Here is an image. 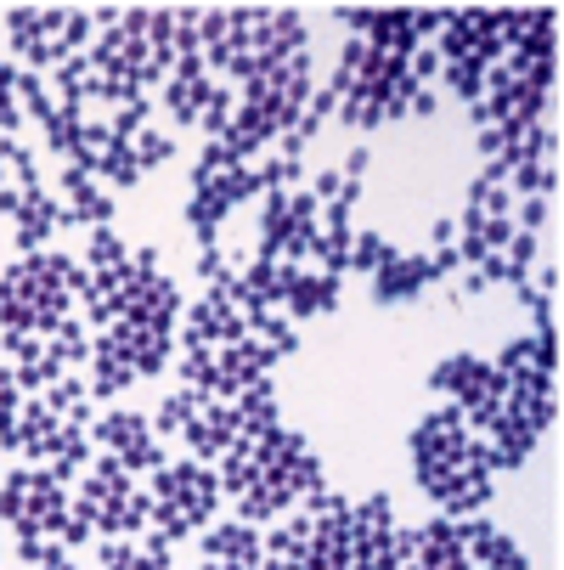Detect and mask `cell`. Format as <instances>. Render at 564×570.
<instances>
[{
    "instance_id": "ffe728a7",
    "label": "cell",
    "mask_w": 564,
    "mask_h": 570,
    "mask_svg": "<svg viewBox=\"0 0 564 570\" xmlns=\"http://www.w3.org/2000/svg\"><path fill=\"white\" fill-rule=\"evenodd\" d=\"M389 255H395V243H389L384 232H356V237H350V272H367V277H373Z\"/></svg>"
},
{
    "instance_id": "9a60e30c",
    "label": "cell",
    "mask_w": 564,
    "mask_h": 570,
    "mask_svg": "<svg viewBox=\"0 0 564 570\" xmlns=\"http://www.w3.org/2000/svg\"><path fill=\"white\" fill-rule=\"evenodd\" d=\"M86 266L91 277H119L125 266H130V249H125V237L113 232V226H91V243H86Z\"/></svg>"
},
{
    "instance_id": "d4e9b609",
    "label": "cell",
    "mask_w": 564,
    "mask_h": 570,
    "mask_svg": "<svg viewBox=\"0 0 564 570\" xmlns=\"http://www.w3.org/2000/svg\"><path fill=\"white\" fill-rule=\"evenodd\" d=\"M40 570H79V564H73V553H57V559H46Z\"/></svg>"
},
{
    "instance_id": "ac0fdd59",
    "label": "cell",
    "mask_w": 564,
    "mask_h": 570,
    "mask_svg": "<svg viewBox=\"0 0 564 570\" xmlns=\"http://www.w3.org/2000/svg\"><path fill=\"white\" fill-rule=\"evenodd\" d=\"M198 401H204V390H187V384H181V390H165V401H158V413L147 419V424H152V435H181Z\"/></svg>"
},
{
    "instance_id": "603a6c76",
    "label": "cell",
    "mask_w": 564,
    "mask_h": 570,
    "mask_svg": "<svg viewBox=\"0 0 564 570\" xmlns=\"http://www.w3.org/2000/svg\"><path fill=\"white\" fill-rule=\"evenodd\" d=\"M23 108H18V68L0 62V136H18Z\"/></svg>"
},
{
    "instance_id": "5bb4252c",
    "label": "cell",
    "mask_w": 564,
    "mask_h": 570,
    "mask_svg": "<svg viewBox=\"0 0 564 570\" xmlns=\"http://www.w3.org/2000/svg\"><path fill=\"white\" fill-rule=\"evenodd\" d=\"M231 406H237V430H244L249 441H255V435H266V430H277V419H283V406H277V384H271V379L249 384Z\"/></svg>"
},
{
    "instance_id": "4fadbf2b",
    "label": "cell",
    "mask_w": 564,
    "mask_h": 570,
    "mask_svg": "<svg viewBox=\"0 0 564 570\" xmlns=\"http://www.w3.org/2000/svg\"><path fill=\"white\" fill-rule=\"evenodd\" d=\"M204 553H209V564H255L260 559V525L226 520V525L204 531Z\"/></svg>"
},
{
    "instance_id": "8fae6325",
    "label": "cell",
    "mask_w": 564,
    "mask_h": 570,
    "mask_svg": "<svg viewBox=\"0 0 564 570\" xmlns=\"http://www.w3.org/2000/svg\"><path fill=\"white\" fill-rule=\"evenodd\" d=\"M57 430H62V419L51 413L40 395H29V401H18V419H12V430H7V441H0V446L34 458V469H40L46 452H51V441H57Z\"/></svg>"
},
{
    "instance_id": "3957f363",
    "label": "cell",
    "mask_w": 564,
    "mask_h": 570,
    "mask_svg": "<svg viewBox=\"0 0 564 570\" xmlns=\"http://www.w3.org/2000/svg\"><path fill=\"white\" fill-rule=\"evenodd\" d=\"M147 498H152V525H147V531L181 542L187 531H198V525L215 520V509H220V480H215V469H204L198 458H187V463L152 469Z\"/></svg>"
},
{
    "instance_id": "44dd1931",
    "label": "cell",
    "mask_w": 564,
    "mask_h": 570,
    "mask_svg": "<svg viewBox=\"0 0 564 570\" xmlns=\"http://www.w3.org/2000/svg\"><path fill=\"white\" fill-rule=\"evenodd\" d=\"M97 559H102V570H158V564L141 553V542H130V537H108Z\"/></svg>"
},
{
    "instance_id": "7c38bea8",
    "label": "cell",
    "mask_w": 564,
    "mask_h": 570,
    "mask_svg": "<svg viewBox=\"0 0 564 570\" xmlns=\"http://www.w3.org/2000/svg\"><path fill=\"white\" fill-rule=\"evenodd\" d=\"M339 277L328 272H299L288 266V288H283V305H288V322H310V316H334L339 311Z\"/></svg>"
},
{
    "instance_id": "9c48e42d",
    "label": "cell",
    "mask_w": 564,
    "mask_h": 570,
    "mask_svg": "<svg viewBox=\"0 0 564 570\" xmlns=\"http://www.w3.org/2000/svg\"><path fill=\"white\" fill-rule=\"evenodd\" d=\"M57 232H62V204L46 187H23L18 193V209H12V243H18V255H40Z\"/></svg>"
},
{
    "instance_id": "d6986e66",
    "label": "cell",
    "mask_w": 564,
    "mask_h": 570,
    "mask_svg": "<svg viewBox=\"0 0 564 570\" xmlns=\"http://www.w3.org/2000/svg\"><path fill=\"white\" fill-rule=\"evenodd\" d=\"M130 153H136V165H141V176H147V170H165L170 158H176V130H158V125H141V130L130 136Z\"/></svg>"
},
{
    "instance_id": "8992f818",
    "label": "cell",
    "mask_w": 564,
    "mask_h": 570,
    "mask_svg": "<svg viewBox=\"0 0 564 570\" xmlns=\"http://www.w3.org/2000/svg\"><path fill=\"white\" fill-rule=\"evenodd\" d=\"M215 91H220V79L204 68V57H187V62L170 68L165 86H158V102H152V108H165L170 125H198L204 108L215 102Z\"/></svg>"
},
{
    "instance_id": "6da1fadb",
    "label": "cell",
    "mask_w": 564,
    "mask_h": 570,
    "mask_svg": "<svg viewBox=\"0 0 564 570\" xmlns=\"http://www.w3.org/2000/svg\"><path fill=\"white\" fill-rule=\"evenodd\" d=\"M86 283V266L73 255H23L0 277V334H34L46 340L73 305V288Z\"/></svg>"
},
{
    "instance_id": "cb8c5ba5",
    "label": "cell",
    "mask_w": 564,
    "mask_h": 570,
    "mask_svg": "<svg viewBox=\"0 0 564 570\" xmlns=\"http://www.w3.org/2000/svg\"><path fill=\"white\" fill-rule=\"evenodd\" d=\"M18 401H23V390H18V379H12V362L0 356V441H7V430H12V419H18Z\"/></svg>"
},
{
    "instance_id": "5b68a950",
    "label": "cell",
    "mask_w": 564,
    "mask_h": 570,
    "mask_svg": "<svg viewBox=\"0 0 564 570\" xmlns=\"http://www.w3.org/2000/svg\"><path fill=\"white\" fill-rule=\"evenodd\" d=\"M91 435L102 441L108 458H119L130 474H152V469H165V446H158L152 424L141 413H102L91 424Z\"/></svg>"
},
{
    "instance_id": "52a82bcc",
    "label": "cell",
    "mask_w": 564,
    "mask_h": 570,
    "mask_svg": "<svg viewBox=\"0 0 564 570\" xmlns=\"http://www.w3.org/2000/svg\"><path fill=\"white\" fill-rule=\"evenodd\" d=\"M237 340H249V328H244V311L231 305V294H204L187 311V328H181L187 351H220V345H237Z\"/></svg>"
},
{
    "instance_id": "277c9868",
    "label": "cell",
    "mask_w": 564,
    "mask_h": 570,
    "mask_svg": "<svg viewBox=\"0 0 564 570\" xmlns=\"http://www.w3.org/2000/svg\"><path fill=\"white\" fill-rule=\"evenodd\" d=\"M0 525L18 537H57L68 531V492L46 469H12L0 480Z\"/></svg>"
},
{
    "instance_id": "e0dca14e",
    "label": "cell",
    "mask_w": 564,
    "mask_h": 570,
    "mask_svg": "<svg viewBox=\"0 0 564 570\" xmlns=\"http://www.w3.org/2000/svg\"><path fill=\"white\" fill-rule=\"evenodd\" d=\"M40 401L51 406L57 419H68V424H91V390H86V379H79V373H62Z\"/></svg>"
},
{
    "instance_id": "484cf974",
    "label": "cell",
    "mask_w": 564,
    "mask_h": 570,
    "mask_svg": "<svg viewBox=\"0 0 564 570\" xmlns=\"http://www.w3.org/2000/svg\"><path fill=\"white\" fill-rule=\"evenodd\" d=\"M204 570H215V564H204Z\"/></svg>"
},
{
    "instance_id": "2e32d148",
    "label": "cell",
    "mask_w": 564,
    "mask_h": 570,
    "mask_svg": "<svg viewBox=\"0 0 564 570\" xmlns=\"http://www.w3.org/2000/svg\"><path fill=\"white\" fill-rule=\"evenodd\" d=\"M46 345H51V356L68 367V373H79V367H86L91 362V334H86V322H79L73 311L57 322V328L46 334Z\"/></svg>"
},
{
    "instance_id": "ba28073f",
    "label": "cell",
    "mask_w": 564,
    "mask_h": 570,
    "mask_svg": "<svg viewBox=\"0 0 564 570\" xmlns=\"http://www.w3.org/2000/svg\"><path fill=\"white\" fill-rule=\"evenodd\" d=\"M57 204H62V226H113V215H119L113 193L73 165H62V198Z\"/></svg>"
},
{
    "instance_id": "7a4b0ae2",
    "label": "cell",
    "mask_w": 564,
    "mask_h": 570,
    "mask_svg": "<svg viewBox=\"0 0 564 570\" xmlns=\"http://www.w3.org/2000/svg\"><path fill=\"white\" fill-rule=\"evenodd\" d=\"M0 23H7V40L29 62V73L79 57L91 46V29H97V18L86 7H7Z\"/></svg>"
},
{
    "instance_id": "7402d4cb",
    "label": "cell",
    "mask_w": 564,
    "mask_h": 570,
    "mask_svg": "<svg viewBox=\"0 0 564 570\" xmlns=\"http://www.w3.org/2000/svg\"><path fill=\"white\" fill-rule=\"evenodd\" d=\"M441 73H446V91H452L457 102H468V108L479 102V91H486V68H468V62H446Z\"/></svg>"
},
{
    "instance_id": "30bf717a",
    "label": "cell",
    "mask_w": 564,
    "mask_h": 570,
    "mask_svg": "<svg viewBox=\"0 0 564 570\" xmlns=\"http://www.w3.org/2000/svg\"><path fill=\"white\" fill-rule=\"evenodd\" d=\"M181 441L192 446V458H220L231 441H244V430H237V406H231V401L204 395V401L192 406V419H187Z\"/></svg>"
}]
</instances>
